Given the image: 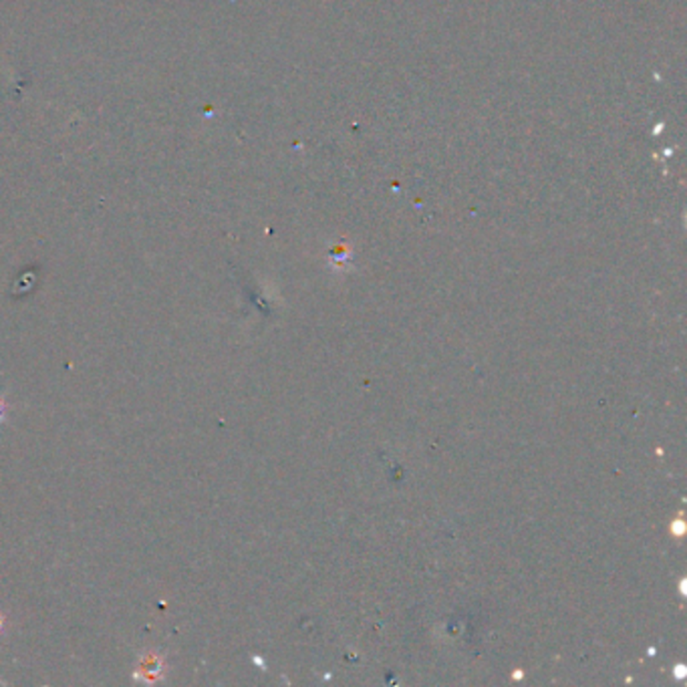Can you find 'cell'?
<instances>
[{
	"label": "cell",
	"instance_id": "cell-1",
	"mask_svg": "<svg viewBox=\"0 0 687 687\" xmlns=\"http://www.w3.org/2000/svg\"><path fill=\"white\" fill-rule=\"evenodd\" d=\"M3 408H5V405H3V401H0V418H3Z\"/></svg>",
	"mask_w": 687,
	"mask_h": 687
}]
</instances>
